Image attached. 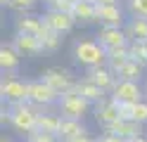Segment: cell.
Wrapping results in <instances>:
<instances>
[{"instance_id": "cell-1", "label": "cell", "mask_w": 147, "mask_h": 142, "mask_svg": "<svg viewBox=\"0 0 147 142\" xmlns=\"http://www.w3.org/2000/svg\"><path fill=\"white\" fill-rule=\"evenodd\" d=\"M7 111V123L22 135H29L38 128V116H40V107H36L33 102H22V104H5L3 107Z\"/></svg>"}, {"instance_id": "cell-2", "label": "cell", "mask_w": 147, "mask_h": 142, "mask_svg": "<svg viewBox=\"0 0 147 142\" xmlns=\"http://www.w3.org/2000/svg\"><path fill=\"white\" fill-rule=\"evenodd\" d=\"M71 57H74V62L81 64L83 69L107 64V50L97 43V38H83V40H76L74 47H71Z\"/></svg>"}, {"instance_id": "cell-3", "label": "cell", "mask_w": 147, "mask_h": 142, "mask_svg": "<svg viewBox=\"0 0 147 142\" xmlns=\"http://www.w3.org/2000/svg\"><path fill=\"white\" fill-rule=\"evenodd\" d=\"M57 111L62 114V116H67V118H78V121H83L86 114L93 111V104H90L86 97H81V95L76 92V88H71V90H67V92L59 95Z\"/></svg>"}, {"instance_id": "cell-4", "label": "cell", "mask_w": 147, "mask_h": 142, "mask_svg": "<svg viewBox=\"0 0 147 142\" xmlns=\"http://www.w3.org/2000/svg\"><path fill=\"white\" fill-rule=\"evenodd\" d=\"M0 97H3V104L29 102V81L19 78V76H3V81H0Z\"/></svg>"}, {"instance_id": "cell-5", "label": "cell", "mask_w": 147, "mask_h": 142, "mask_svg": "<svg viewBox=\"0 0 147 142\" xmlns=\"http://www.w3.org/2000/svg\"><path fill=\"white\" fill-rule=\"evenodd\" d=\"M29 102H33L40 109H48L59 102V92L52 85H48L43 78H33V81H29Z\"/></svg>"}, {"instance_id": "cell-6", "label": "cell", "mask_w": 147, "mask_h": 142, "mask_svg": "<svg viewBox=\"0 0 147 142\" xmlns=\"http://www.w3.org/2000/svg\"><path fill=\"white\" fill-rule=\"evenodd\" d=\"M112 97L119 104H138L145 100V88L138 81H123V78H116L114 88H112Z\"/></svg>"}, {"instance_id": "cell-7", "label": "cell", "mask_w": 147, "mask_h": 142, "mask_svg": "<svg viewBox=\"0 0 147 142\" xmlns=\"http://www.w3.org/2000/svg\"><path fill=\"white\" fill-rule=\"evenodd\" d=\"M93 114H95V121L100 128H109L112 123H116L119 118H121V111H119V102L112 97V95H107V97H102L97 104H93Z\"/></svg>"}, {"instance_id": "cell-8", "label": "cell", "mask_w": 147, "mask_h": 142, "mask_svg": "<svg viewBox=\"0 0 147 142\" xmlns=\"http://www.w3.org/2000/svg\"><path fill=\"white\" fill-rule=\"evenodd\" d=\"M40 78L48 83V85H52L59 95L67 92V90H71L74 85H76V81H78V78H74V76H71L69 69H62V66H50V69H45L40 73Z\"/></svg>"}, {"instance_id": "cell-9", "label": "cell", "mask_w": 147, "mask_h": 142, "mask_svg": "<svg viewBox=\"0 0 147 142\" xmlns=\"http://www.w3.org/2000/svg\"><path fill=\"white\" fill-rule=\"evenodd\" d=\"M97 43L105 47V50H114V47H128L131 40L123 31V26H100L97 31Z\"/></svg>"}, {"instance_id": "cell-10", "label": "cell", "mask_w": 147, "mask_h": 142, "mask_svg": "<svg viewBox=\"0 0 147 142\" xmlns=\"http://www.w3.org/2000/svg\"><path fill=\"white\" fill-rule=\"evenodd\" d=\"M43 22H45L48 28L57 31L59 36L71 33L74 26H76V19H74L71 12H55V9H45V12H43Z\"/></svg>"}, {"instance_id": "cell-11", "label": "cell", "mask_w": 147, "mask_h": 142, "mask_svg": "<svg viewBox=\"0 0 147 142\" xmlns=\"http://www.w3.org/2000/svg\"><path fill=\"white\" fill-rule=\"evenodd\" d=\"M45 31V22H43V14H31V12H24V14H17L14 17V33H24V36H38Z\"/></svg>"}, {"instance_id": "cell-12", "label": "cell", "mask_w": 147, "mask_h": 142, "mask_svg": "<svg viewBox=\"0 0 147 142\" xmlns=\"http://www.w3.org/2000/svg\"><path fill=\"white\" fill-rule=\"evenodd\" d=\"M128 12L123 5H97V24L100 26H123Z\"/></svg>"}, {"instance_id": "cell-13", "label": "cell", "mask_w": 147, "mask_h": 142, "mask_svg": "<svg viewBox=\"0 0 147 142\" xmlns=\"http://www.w3.org/2000/svg\"><path fill=\"white\" fill-rule=\"evenodd\" d=\"M12 45H14V50L19 52L22 57H38L43 55V40L38 36H24V33H14L12 38Z\"/></svg>"}, {"instance_id": "cell-14", "label": "cell", "mask_w": 147, "mask_h": 142, "mask_svg": "<svg viewBox=\"0 0 147 142\" xmlns=\"http://www.w3.org/2000/svg\"><path fill=\"white\" fill-rule=\"evenodd\" d=\"M19 64H22V55L14 50V45L3 43V47H0V71H3V76H19Z\"/></svg>"}, {"instance_id": "cell-15", "label": "cell", "mask_w": 147, "mask_h": 142, "mask_svg": "<svg viewBox=\"0 0 147 142\" xmlns=\"http://www.w3.org/2000/svg\"><path fill=\"white\" fill-rule=\"evenodd\" d=\"M86 78H90L95 85H100L107 95L112 92L114 83H116V73L109 69L107 64H100V66H90V69H86Z\"/></svg>"}, {"instance_id": "cell-16", "label": "cell", "mask_w": 147, "mask_h": 142, "mask_svg": "<svg viewBox=\"0 0 147 142\" xmlns=\"http://www.w3.org/2000/svg\"><path fill=\"white\" fill-rule=\"evenodd\" d=\"M145 126L142 123H138V121H133V118H119L116 123H112L109 128H105L107 133H114V135H119L121 140H126V142H131L133 137H138V135H142V130Z\"/></svg>"}, {"instance_id": "cell-17", "label": "cell", "mask_w": 147, "mask_h": 142, "mask_svg": "<svg viewBox=\"0 0 147 142\" xmlns=\"http://www.w3.org/2000/svg\"><path fill=\"white\" fill-rule=\"evenodd\" d=\"M74 19H76V24L81 26H88V24H95L97 22V5L93 0H78L76 5H74Z\"/></svg>"}, {"instance_id": "cell-18", "label": "cell", "mask_w": 147, "mask_h": 142, "mask_svg": "<svg viewBox=\"0 0 147 142\" xmlns=\"http://www.w3.org/2000/svg\"><path fill=\"white\" fill-rule=\"evenodd\" d=\"M74 88H76V92L81 95V97H86L90 104H97L102 97H107V92H105L102 88H100V85H95L90 78H86V76H83V78H78Z\"/></svg>"}, {"instance_id": "cell-19", "label": "cell", "mask_w": 147, "mask_h": 142, "mask_svg": "<svg viewBox=\"0 0 147 142\" xmlns=\"http://www.w3.org/2000/svg\"><path fill=\"white\" fill-rule=\"evenodd\" d=\"M88 128L83 126V121H78V118H67V116H62V123H59V133H57V137L59 142H67L71 137H78V135H86Z\"/></svg>"}, {"instance_id": "cell-20", "label": "cell", "mask_w": 147, "mask_h": 142, "mask_svg": "<svg viewBox=\"0 0 147 142\" xmlns=\"http://www.w3.org/2000/svg\"><path fill=\"white\" fill-rule=\"evenodd\" d=\"M123 31L128 40H147V19L142 17H128L123 24Z\"/></svg>"}, {"instance_id": "cell-21", "label": "cell", "mask_w": 147, "mask_h": 142, "mask_svg": "<svg viewBox=\"0 0 147 142\" xmlns=\"http://www.w3.org/2000/svg\"><path fill=\"white\" fill-rule=\"evenodd\" d=\"M142 76H145V66L133 62V59H128L121 69L116 71V78H123V81H138V83H140Z\"/></svg>"}, {"instance_id": "cell-22", "label": "cell", "mask_w": 147, "mask_h": 142, "mask_svg": "<svg viewBox=\"0 0 147 142\" xmlns=\"http://www.w3.org/2000/svg\"><path fill=\"white\" fill-rule=\"evenodd\" d=\"M128 59H131L128 47H114V50H107V66H109L114 73L121 69V66H123Z\"/></svg>"}, {"instance_id": "cell-23", "label": "cell", "mask_w": 147, "mask_h": 142, "mask_svg": "<svg viewBox=\"0 0 147 142\" xmlns=\"http://www.w3.org/2000/svg\"><path fill=\"white\" fill-rule=\"evenodd\" d=\"M59 123H62V114H50V111H40L38 116V128L45 130V133H52V135H57L59 133Z\"/></svg>"}, {"instance_id": "cell-24", "label": "cell", "mask_w": 147, "mask_h": 142, "mask_svg": "<svg viewBox=\"0 0 147 142\" xmlns=\"http://www.w3.org/2000/svg\"><path fill=\"white\" fill-rule=\"evenodd\" d=\"M40 40H43V50L45 52H57L59 45H62V36L57 31H52V28L45 26V31L40 33Z\"/></svg>"}, {"instance_id": "cell-25", "label": "cell", "mask_w": 147, "mask_h": 142, "mask_svg": "<svg viewBox=\"0 0 147 142\" xmlns=\"http://www.w3.org/2000/svg\"><path fill=\"white\" fill-rule=\"evenodd\" d=\"M128 52H131V59L142 64L147 69V40H131L128 45Z\"/></svg>"}, {"instance_id": "cell-26", "label": "cell", "mask_w": 147, "mask_h": 142, "mask_svg": "<svg viewBox=\"0 0 147 142\" xmlns=\"http://www.w3.org/2000/svg\"><path fill=\"white\" fill-rule=\"evenodd\" d=\"M123 7L128 17H142L147 19V0H123Z\"/></svg>"}, {"instance_id": "cell-27", "label": "cell", "mask_w": 147, "mask_h": 142, "mask_svg": "<svg viewBox=\"0 0 147 142\" xmlns=\"http://www.w3.org/2000/svg\"><path fill=\"white\" fill-rule=\"evenodd\" d=\"M26 142H59V137L52 135V133H45V130H40V128H36L33 133L26 135Z\"/></svg>"}, {"instance_id": "cell-28", "label": "cell", "mask_w": 147, "mask_h": 142, "mask_svg": "<svg viewBox=\"0 0 147 142\" xmlns=\"http://www.w3.org/2000/svg\"><path fill=\"white\" fill-rule=\"evenodd\" d=\"M38 3L40 0H10V9H14L17 14H24V12H31Z\"/></svg>"}, {"instance_id": "cell-29", "label": "cell", "mask_w": 147, "mask_h": 142, "mask_svg": "<svg viewBox=\"0 0 147 142\" xmlns=\"http://www.w3.org/2000/svg\"><path fill=\"white\" fill-rule=\"evenodd\" d=\"M48 7L45 9H55V12H74V0H50V3H45Z\"/></svg>"}, {"instance_id": "cell-30", "label": "cell", "mask_w": 147, "mask_h": 142, "mask_svg": "<svg viewBox=\"0 0 147 142\" xmlns=\"http://www.w3.org/2000/svg\"><path fill=\"white\" fill-rule=\"evenodd\" d=\"M131 118L138 121V123H142V126H147V100L138 102L135 107H133V116Z\"/></svg>"}, {"instance_id": "cell-31", "label": "cell", "mask_w": 147, "mask_h": 142, "mask_svg": "<svg viewBox=\"0 0 147 142\" xmlns=\"http://www.w3.org/2000/svg\"><path fill=\"white\" fill-rule=\"evenodd\" d=\"M95 140H97V142H126V140H121L119 135H114V133H107V130H102Z\"/></svg>"}, {"instance_id": "cell-32", "label": "cell", "mask_w": 147, "mask_h": 142, "mask_svg": "<svg viewBox=\"0 0 147 142\" xmlns=\"http://www.w3.org/2000/svg\"><path fill=\"white\" fill-rule=\"evenodd\" d=\"M133 107H135V104H119L121 118H131V116H133Z\"/></svg>"}, {"instance_id": "cell-33", "label": "cell", "mask_w": 147, "mask_h": 142, "mask_svg": "<svg viewBox=\"0 0 147 142\" xmlns=\"http://www.w3.org/2000/svg\"><path fill=\"white\" fill-rule=\"evenodd\" d=\"M67 142H97V140H95V137H90L88 133H86V135H78V137H71V140H67Z\"/></svg>"}, {"instance_id": "cell-34", "label": "cell", "mask_w": 147, "mask_h": 142, "mask_svg": "<svg viewBox=\"0 0 147 142\" xmlns=\"http://www.w3.org/2000/svg\"><path fill=\"white\" fill-rule=\"evenodd\" d=\"M95 5H121V0H93Z\"/></svg>"}, {"instance_id": "cell-35", "label": "cell", "mask_w": 147, "mask_h": 142, "mask_svg": "<svg viewBox=\"0 0 147 142\" xmlns=\"http://www.w3.org/2000/svg\"><path fill=\"white\" fill-rule=\"evenodd\" d=\"M131 142H147V135H145V133H142V135H138V137H133Z\"/></svg>"}, {"instance_id": "cell-36", "label": "cell", "mask_w": 147, "mask_h": 142, "mask_svg": "<svg viewBox=\"0 0 147 142\" xmlns=\"http://www.w3.org/2000/svg\"><path fill=\"white\" fill-rule=\"evenodd\" d=\"M0 5H3V7H10V0H0Z\"/></svg>"}, {"instance_id": "cell-37", "label": "cell", "mask_w": 147, "mask_h": 142, "mask_svg": "<svg viewBox=\"0 0 147 142\" xmlns=\"http://www.w3.org/2000/svg\"><path fill=\"white\" fill-rule=\"evenodd\" d=\"M0 142H12V140H10V137H5V135H3V137H0Z\"/></svg>"}, {"instance_id": "cell-38", "label": "cell", "mask_w": 147, "mask_h": 142, "mask_svg": "<svg viewBox=\"0 0 147 142\" xmlns=\"http://www.w3.org/2000/svg\"><path fill=\"white\" fill-rule=\"evenodd\" d=\"M142 88H145V100H147V81L142 83Z\"/></svg>"}, {"instance_id": "cell-39", "label": "cell", "mask_w": 147, "mask_h": 142, "mask_svg": "<svg viewBox=\"0 0 147 142\" xmlns=\"http://www.w3.org/2000/svg\"><path fill=\"white\" fill-rule=\"evenodd\" d=\"M43 3H50V0H43Z\"/></svg>"}, {"instance_id": "cell-40", "label": "cell", "mask_w": 147, "mask_h": 142, "mask_svg": "<svg viewBox=\"0 0 147 142\" xmlns=\"http://www.w3.org/2000/svg\"><path fill=\"white\" fill-rule=\"evenodd\" d=\"M74 3H78V0H74Z\"/></svg>"}]
</instances>
